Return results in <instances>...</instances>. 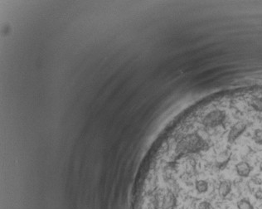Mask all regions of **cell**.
<instances>
[{"label":"cell","instance_id":"obj_7","mask_svg":"<svg viewBox=\"0 0 262 209\" xmlns=\"http://www.w3.org/2000/svg\"><path fill=\"white\" fill-rule=\"evenodd\" d=\"M253 109L256 111L262 112V97H255L250 102Z\"/></svg>","mask_w":262,"mask_h":209},{"label":"cell","instance_id":"obj_5","mask_svg":"<svg viewBox=\"0 0 262 209\" xmlns=\"http://www.w3.org/2000/svg\"><path fill=\"white\" fill-rule=\"evenodd\" d=\"M231 191V183L229 180H224L221 182L218 187V192L222 197H226Z\"/></svg>","mask_w":262,"mask_h":209},{"label":"cell","instance_id":"obj_10","mask_svg":"<svg viewBox=\"0 0 262 209\" xmlns=\"http://www.w3.org/2000/svg\"><path fill=\"white\" fill-rule=\"evenodd\" d=\"M211 204L208 202L206 201H203V202H199V204L198 205V209H211Z\"/></svg>","mask_w":262,"mask_h":209},{"label":"cell","instance_id":"obj_1","mask_svg":"<svg viewBox=\"0 0 262 209\" xmlns=\"http://www.w3.org/2000/svg\"><path fill=\"white\" fill-rule=\"evenodd\" d=\"M208 148V144L198 134H191L180 140L177 144L176 151L179 155L189 153H197Z\"/></svg>","mask_w":262,"mask_h":209},{"label":"cell","instance_id":"obj_9","mask_svg":"<svg viewBox=\"0 0 262 209\" xmlns=\"http://www.w3.org/2000/svg\"><path fill=\"white\" fill-rule=\"evenodd\" d=\"M254 141L257 145H262V130L261 129H257L254 132V136H253Z\"/></svg>","mask_w":262,"mask_h":209},{"label":"cell","instance_id":"obj_8","mask_svg":"<svg viewBox=\"0 0 262 209\" xmlns=\"http://www.w3.org/2000/svg\"><path fill=\"white\" fill-rule=\"evenodd\" d=\"M237 208L238 209H254L253 205L247 198H242L237 202Z\"/></svg>","mask_w":262,"mask_h":209},{"label":"cell","instance_id":"obj_6","mask_svg":"<svg viewBox=\"0 0 262 209\" xmlns=\"http://www.w3.org/2000/svg\"><path fill=\"white\" fill-rule=\"evenodd\" d=\"M197 191L199 193H204L208 191V183H207V181L205 180H198L196 182L195 184Z\"/></svg>","mask_w":262,"mask_h":209},{"label":"cell","instance_id":"obj_4","mask_svg":"<svg viewBox=\"0 0 262 209\" xmlns=\"http://www.w3.org/2000/svg\"><path fill=\"white\" fill-rule=\"evenodd\" d=\"M236 170L237 174L240 177L246 178L250 175V172L252 170V168L246 162H240L236 165Z\"/></svg>","mask_w":262,"mask_h":209},{"label":"cell","instance_id":"obj_11","mask_svg":"<svg viewBox=\"0 0 262 209\" xmlns=\"http://www.w3.org/2000/svg\"><path fill=\"white\" fill-rule=\"evenodd\" d=\"M255 197L257 200H262V189H258L255 192Z\"/></svg>","mask_w":262,"mask_h":209},{"label":"cell","instance_id":"obj_2","mask_svg":"<svg viewBox=\"0 0 262 209\" xmlns=\"http://www.w3.org/2000/svg\"><path fill=\"white\" fill-rule=\"evenodd\" d=\"M226 119V112L222 110H214L207 114L203 119V125L207 128H215L222 125Z\"/></svg>","mask_w":262,"mask_h":209},{"label":"cell","instance_id":"obj_3","mask_svg":"<svg viewBox=\"0 0 262 209\" xmlns=\"http://www.w3.org/2000/svg\"><path fill=\"white\" fill-rule=\"evenodd\" d=\"M246 127H247V124L244 121H239L235 124L230 130L228 136H227L228 142L233 143L234 141H236L239 138V136L246 130Z\"/></svg>","mask_w":262,"mask_h":209},{"label":"cell","instance_id":"obj_13","mask_svg":"<svg viewBox=\"0 0 262 209\" xmlns=\"http://www.w3.org/2000/svg\"><path fill=\"white\" fill-rule=\"evenodd\" d=\"M260 170L262 172V162L260 163Z\"/></svg>","mask_w":262,"mask_h":209},{"label":"cell","instance_id":"obj_12","mask_svg":"<svg viewBox=\"0 0 262 209\" xmlns=\"http://www.w3.org/2000/svg\"><path fill=\"white\" fill-rule=\"evenodd\" d=\"M254 182H255V183H256V184H260V183H261V180H260V179H259V178H257V179H255V180H254Z\"/></svg>","mask_w":262,"mask_h":209}]
</instances>
